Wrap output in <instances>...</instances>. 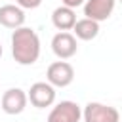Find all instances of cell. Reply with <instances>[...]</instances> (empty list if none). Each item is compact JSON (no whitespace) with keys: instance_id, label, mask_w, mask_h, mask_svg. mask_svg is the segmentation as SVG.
Instances as JSON below:
<instances>
[{"instance_id":"1","label":"cell","mask_w":122,"mask_h":122,"mask_svg":"<svg viewBox=\"0 0 122 122\" xmlns=\"http://www.w3.org/2000/svg\"><path fill=\"white\" fill-rule=\"evenodd\" d=\"M11 55L15 63L27 67L40 57V38L30 27H21L11 32Z\"/></svg>"},{"instance_id":"2","label":"cell","mask_w":122,"mask_h":122,"mask_svg":"<svg viewBox=\"0 0 122 122\" xmlns=\"http://www.w3.org/2000/svg\"><path fill=\"white\" fill-rule=\"evenodd\" d=\"M82 118L84 122H120V112L111 105L90 101L82 109Z\"/></svg>"},{"instance_id":"3","label":"cell","mask_w":122,"mask_h":122,"mask_svg":"<svg viewBox=\"0 0 122 122\" xmlns=\"http://www.w3.org/2000/svg\"><path fill=\"white\" fill-rule=\"evenodd\" d=\"M74 80V69L67 61H53L46 71V82L53 88H67Z\"/></svg>"},{"instance_id":"4","label":"cell","mask_w":122,"mask_h":122,"mask_svg":"<svg viewBox=\"0 0 122 122\" xmlns=\"http://www.w3.org/2000/svg\"><path fill=\"white\" fill-rule=\"evenodd\" d=\"M29 101L36 109H46L55 103V88L50 82H34L27 92Z\"/></svg>"},{"instance_id":"5","label":"cell","mask_w":122,"mask_h":122,"mask_svg":"<svg viewBox=\"0 0 122 122\" xmlns=\"http://www.w3.org/2000/svg\"><path fill=\"white\" fill-rule=\"evenodd\" d=\"M29 103V95L21 88H10L0 99V107L6 114H21Z\"/></svg>"},{"instance_id":"6","label":"cell","mask_w":122,"mask_h":122,"mask_svg":"<svg viewBox=\"0 0 122 122\" xmlns=\"http://www.w3.org/2000/svg\"><path fill=\"white\" fill-rule=\"evenodd\" d=\"M80 118H82V109L78 103L61 101L50 111L46 122H80Z\"/></svg>"},{"instance_id":"7","label":"cell","mask_w":122,"mask_h":122,"mask_svg":"<svg viewBox=\"0 0 122 122\" xmlns=\"http://www.w3.org/2000/svg\"><path fill=\"white\" fill-rule=\"evenodd\" d=\"M51 51L61 59H71L72 55H76L78 51V44H76V36L72 32H57L51 38Z\"/></svg>"},{"instance_id":"8","label":"cell","mask_w":122,"mask_h":122,"mask_svg":"<svg viewBox=\"0 0 122 122\" xmlns=\"http://www.w3.org/2000/svg\"><path fill=\"white\" fill-rule=\"evenodd\" d=\"M116 0H86L84 4V15L92 21H107L114 11Z\"/></svg>"},{"instance_id":"9","label":"cell","mask_w":122,"mask_h":122,"mask_svg":"<svg viewBox=\"0 0 122 122\" xmlns=\"http://www.w3.org/2000/svg\"><path fill=\"white\" fill-rule=\"evenodd\" d=\"M25 23V11L17 4H4L0 6V25L6 29H21Z\"/></svg>"},{"instance_id":"10","label":"cell","mask_w":122,"mask_h":122,"mask_svg":"<svg viewBox=\"0 0 122 122\" xmlns=\"http://www.w3.org/2000/svg\"><path fill=\"white\" fill-rule=\"evenodd\" d=\"M51 23L53 27L59 30V32H69L74 29L76 25V15H74V10L72 8H67V6H59L51 11Z\"/></svg>"},{"instance_id":"11","label":"cell","mask_w":122,"mask_h":122,"mask_svg":"<svg viewBox=\"0 0 122 122\" xmlns=\"http://www.w3.org/2000/svg\"><path fill=\"white\" fill-rule=\"evenodd\" d=\"M72 32H74V36L78 40H86V42L88 40H93L99 34V23L97 21H92L88 17L78 19L76 25H74V29H72Z\"/></svg>"},{"instance_id":"12","label":"cell","mask_w":122,"mask_h":122,"mask_svg":"<svg viewBox=\"0 0 122 122\" xmlns=\"http://www.w3.org/2000/svg\"><path fill=\"white\" fill-rule=\"evenodd\" d=\"M15 2H17V6L23 8V10H34V8H38V6L42 4V0H15Z\"/></svg>"},{"instance_id":"13","label":"cell","mask_w":122,"mask_h":122,"mask_svg":"<svg viewBox=\"0 0 122 122\" xmlns=\"http://www.w3.org/2000/svg\"><path fill=\"white\" fill-rule=\"evenodd\" d=\"M63 2V6H67V8H78V6H84L86 4V0H61Z\"/></svg>"},{"instance_id":"14","label":"cell","mask_w":122,"mask_h":122,"mask_svg":"<svg viewBox=\"0 0 122 122\" xmlns=\"http://www.w3.org/2000/svg\"><path fill=\"white\" fill-rule=\"evenodd\" d=\"M0 57H2V44H0Z\"/></svg>"},{"instance_id":"15","label":"cell","mask_w":122,"mask_h":122,"mask_svg":"<svg viewBox=\"0 0 122 122\" xmlns=\"http://www.w3.org/2000/svg\"><path fill=\"white\" fill-rule=\"evenodd\" d=\"M118 2H120V4H122V0H118Z\"/></svg>"}]
</instances>
